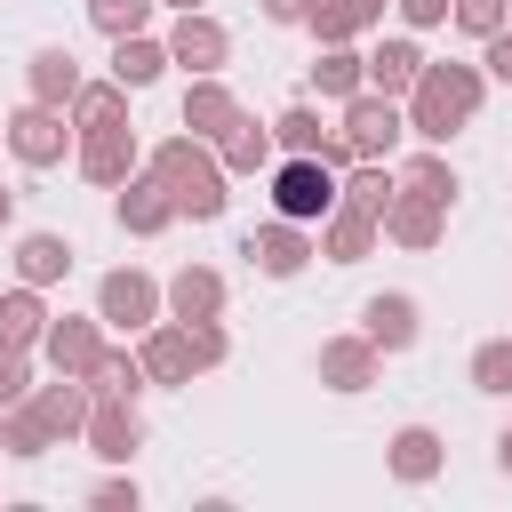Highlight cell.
Masks as SVG:
<instances>
[{
    "label": "cell",
    "mask_w": 512,
    "mask_h": 512,
    "mask_svg": "<svg viewBox=\"0 0 512 512\" xmlns=\"http://www.w3.org/2000/svg\"><path fill=\"white\" fill-rule=\"evenodd\" d=\"M168 56H176L184 80H192V72H224V64H232V32H224L208 8H176V24H168Z\"/></svg>",
    "instance_id": "10"
},
{
    "label": "cell",
    "mask_w": 512,
    "mask_h": 512,
    "mask_svg": "<svg viewBox=\"0 0 512 512\" xmlns=\"http://www.w3.org/2000/svg\"><path fill=\"white\" fill-rule=\"evenodd\" d=\"M480 72H488V88H512V24L480 40Z\"/></svg>",
    "instance_id": "42"
},
{
    "label": "cell",
    "mask_w": 512,
    "mask_h": 512,
    "mask_svg": "<svg viewBox=\"0 0 512 512\" xmlns=\"http://www.w3.org/2000/svg\"><path fill=\"white\" fill-rule=\"evenodd\" d=\"M144 168L176 192V216H192V224H216V216L232 208V168H224V160H216V144H208V136H192V128L160 136V144L144 152Z\"/></svg>",
    "instance_id": "2"
},
{
    "label": "cell",
    "mask_w": 512,
    "mask_h": 512,
    "mask_svg": "<svg viewBox=\"0 0 512 512\" xmlns=\"http://www.w3.org/2000/svg\"><path fill=\"white\" fill-rule=\"evenodd\" d=\"M96 320H104L112 336H144L152 320H168V280H152V272H136V264H112V272L96 280Z\"/></svg>",
    "instance_id": "4"
},
{
    "label": "cell",
    "mask_w": 512,
    "mask_h": 512,
    "mask_svg": "<svg viewBox=\"0 0 512 512\" xmlns=\"http://www.w3.org/2000/svg\"><path fill=\"white\" fill-rule=\"evenodd\" d=\"M160 8H208V0H160Z\"/></svg>",
    "instance_id": "47"
},
{
    "label": "cell",
    "mask_w": 512,
    "mask_h": 512,
    "mask_svg": "<svg viewBox=\"0 0 512 512\" xmlns=\"http://www.w3.org/2000/svg\"><path fill=\"white\" fill-rule=\"evenodd\" d=\"M272 144H280V152H312V160H320V152L336 144V128L320 120V104H288V112H272Z\"/></svg>",
    "instance_id": "35"
},
{
    "label": "cell",
    "mask_w": 512,
    "mask_h": 512,
    "mask_svg": "<svg viewBox=\"0 0 512 512\" xmlns=\"http://www.w3.org/2000/svg\"><path fill=\"white\" fill-rule=\"evenodd\" d=\"M152 16H160V0H88V24H96L104 40H120V32H152Z\"/></svg>",
    "instance_id": "37"
},
{
    "label": "cell",
    "mask_w": 512,
    "mask_h": 512,
    "mask_svg": "<svg viewBox=\"0 0 512 512\" xmlns=\"http://www.w3.org/2000/svg\"><path fill=\"white\" fill-rule=\"evenodd\" d=\"M496 472H504V480H512V424H504V432H496Z\"/></svg>",
    "instance_id": "45"
},
{
    "label": "cell",
    "mask_w": 512,
    "mask_h": 512,
    "mask_svg": "<svg viewBox=\"0 0 512 512\" xmlns=\"http://www.w3.org/2000/svg\"><path fill=\"white\" fill-rule=\"evenodd\" d=\"M16 400H32V352L0 344V408H16Z\"/></svg>",
    "instance_id": "41"
},
{
    "label": "cell",
    "mask_w": 512,
    "mask_h": 512,
    "mask_svg": "<svg viewBox=\"0 0 512 512\" xmlns=\"http://www.w3.org/2000/svg\"><path fill=\"white\" fill-rule=\"evenodd\" d=\"M336 136L352 144V160H392V152H400V136H408V104H400V96L360 88V96L336 112Z\"/></svg>",
    "instance_id": "6"
},
{
    "label": "cell",
    "mask_w": 512,
    "mask_h": 512,
    "mask_svg": "<svg viewBox=\"0 0 512 512\" xmlns=\"http://www.w3.org/2000/svg\"><path fill=\"white\" fill-rule=\"evenodd\" d=\"M136 352H144V376L168 384V392L200 376V368H192V336H184V320H152V328L136 336Z\"/></svg>",
    "instance_id": "21"
},
{
    "label": "cell",
    "mask_w": 512,
    "mask_h": 512,
    "mask_svg": "<svg viewBox=\"0 0 512 512\" xmlns=\"http://www.w3.org/2000/svg\"><path fill=\"white\" fill-rule=\"evenodd\" d=\"M392 192H400V168H392V160H352V168H344V208H360V216L384 224Z\"/></svg>",
    "instance_id": "30"
},
{
    "label": "cell",
    "mask_w": 512,
    "mask_h": 512,
    "mask_svg": "<svg viewBox=\"0 0 512 512\" xmlns=\"http://www.w3.org/2000/svg\"><path fill=\"white\" fill-rule=\"evenodd\" d=\"M8 224H16V192L0 184V232H8Z\"/></svg>",
    "instance_id": "46"
},
{
    "label": "cell",
    "mask_w": 512,
    "mask_h": 512,
    "mask_svg": "<svg viewBox=\"0 0 512 512\" xmlns=\"http://www.w3.org/2000/svg\"><path fill=\"white\" fill-rule=\"evenodd\" d=\"M384 8H392V0H312L304 32H312L320 48H336V40H368V32L384 24Z\"/></svg>",
    "instance_id": "25"
},
{
    "label": "cell",
    "mask_w": 512,
    "mask_h": 512,
    "mask_svg": "<svg viewBox=\"0 0 512 512\" xmlns=\"http://www.w3.org/2000/svg\"><path fill=\"white\" fill-rule=\"evenodd\" d=\"M408 104V136L416 144H456L472 120H480V104H488V72L480 64H456V56H424V72H416V88L400 96Z\"/></svg>",
    "instance_id": "1"
},
{
    "label": "cell",
    "mask_w": 512,
    "mask_h": 512,
    "mask_svg": "<svg viewBox=\"0 0 512 512\" xmlns=\"http://www.w3.org/2000/svg\"><path fill=\"white\" fill-rule=\"evenodd\" d=\"M224 304H232V280L216 264H184L168 280V320H224Z\"/></svg>",
    "instance_id": "20"
},
{
    "label": "cell",
    "mask_w": 512,
    "mask_h": 512,
    "mask_svg": "<svg viewBox=\"0 0 512 512\" xmlns=\"http://www.w3.org/2000/svg\"><path fill=\"white\" fill-rule=\"evenodd\" d=\"M88 504H96V512H144V488L128 480V464H112V472L88 488Z\"/></svg>",
    "instance_id": "39"
},
{
    "label": "cell",
    "mask_w": 512,
    "mask_h": 512,
    "mask_svg": "<svg viewBox=\"0 0 512 512\" xmlns=\"http://www.w3.org/2000/svg\"><path fill=\"white\" fill-rule=\"evenodd\" d=\"M184 336H192V368H200V376L232 360V336H224V320H184Z\"/></svg>",
    "instance_id": "38"
},
{
    "label": "cell",
    "mask_w": 512,
    "mask_h": 512,
    "mask_svg": "<svg viewBox=\"0 0 512 512\" xmlns=\"http://www.w3.org/2000/svg\"><path fill=\"white\" fill-rule=\"evenodd\" d=\"M464 376H472V392L512 400V336H480V344H472V360H464Z\"/></svg>",
    "instance_id": "36"
},
{
    "label": "cell",
    "mask_w": 512,
    "mask_h": 512,
    "mask_svg": "<svg viewBox=\"0 0 512 512\" xmlns=\"http://www.w3.org/2000/svg\"><path fill=\"white\" fill-rule=\"evenodd\" d=\"M392 8H400V24H408V32H440V24L456 16V0H392Z\"/></svg>",
    "instance_id": "43"
},
{
    "label": "cell",
    "mask_w": 512,
    "mask_h": 512,
    "mask_svg": "<svg viewBox=\"0 0 512 512\" xmlns=\"http://www.w3.org/2000/svg\"><path fill=\"white\" fill-rule=\"evenodd\" d=\"M216 160H224L232 176H272V160H280V144H272V120L240 112V120L216 136Z\"/></svg>",
    "instance_id": "24"
},
{
    "label": "cell",
    "mask_w": 512,
    "mask_h": 512,
    "mask_svg": "<svg viewBox=\"0 0 512 512\" xmlns=\"http://www.w3.org/2000/svg\"><path fill=\"white\" fill-rule=\"evenodd\" d=\"M360 336L392 360V352H408V344L424 336V304H416L408 288H384V296H368V304H360Z\"/></svg>",
    "instance_id": "13"
},
{
    "label": "cell",
    "mask_w": 512,
    "mask_h": 512,
    "mask_svg": "<svg viewBox=\"0 0 512 512\" xmlns=\"http://www.w3.org/2000/svg\"><path fill=\"white\" fill-rule=\"evenodd\" d=\"M80 440H88L96 464H136V448H144V408H136V400H96Z\"/></svg>",
    "instance_id": "14"
},
{
    "label": "cell",
    "mask_w": 512,
    "mask_h": 512,
    "mask_svg": "<svg viewBox=\"0 0 512 512\" xmlns=\"http://www.w3.org/2000/svg\"><path fill=\"white\" fill-rule=\"evenodd\" d=\"M240 256H248L264 280H296V272L320 256V232H312V224H296V216H272V224H256V232L240 240Z\"/></svg>",
    "instance_id": "7"
},
{
    "label": "cell",
    "mask_w": 512,
    "mask_h": 512,
    "mask_svg": "<svg viewBox=\"0 0 512 512\" xmlns=\"http://www.w3.org/2000/svg\"><path fill=\"white\" fill-rule=\"evenodd\" d=\"M168 64H176V56H168V32H120V40H112V80H120L128 96H144Z\"/></svg>",
    "instance_id": "22"
},
{
    "label": "cell",
    "mask_w": 512,
    "mask_h": 512,
    "mask_svg": "<svg viewBox=\"0 0 512 512\" xmlns=\"http://www.w3.org/2000/svg\"><path fill=\"white\" fill-rule=\"evenodd\" d=\"M360 88H368V56H360V40H336V48L312 56V96H320V104H352Z\"/></svg>",
    "instance_id": "26"
},
{
    "label": "cell",
    "mask_w": 512,
    "mask_h": 512,
    "mask_svg": "<svg viewBox=\"0 0 512 512\" xmlns=\"http://www.w3.org/2000/svg\"><path fill=\"white\" fill-rule=\"evenodd\" d=\"M48 448H56V432L40 424V408H32V400L0 408V456H16V464H40Z\"/></svg>",
    "instance_id": "34"
},
{
    "label": "cell",
    "mask_w": 512,
    "mask_h": 512,
    "mask_svg": "<svg viewBox=\"0 0 512 512\" xmlns=\"http://www.w3.org/2000/svg\"><path fill=\"white\" fill-rule=\"evenodd\" d=\"M400 184H408V192H424V200H440V208H456V192H464V176H456L448 144H416V152L400 160Z\"/></svg>",
    "instance_id": "28"
},
{
    "label": "cell",
    "mask_w": 512,
    "mask_h": 512,
    "mask_svg": "<svg viewBox=\"0 0 512 512\" xmlns=\"http://www.w3.org/2000/svg\"><path fill=\"white\" fill-rule=\"evenodd\" d=\"M0 128H8V160H24V168H56L64 152H80L72 112H64V104H40V96H24Z\"/></svg>",
    "instance_id": "5"
},
{
    "label": "cell",
    "mask_w": 512,
    "mask_h": 512,
    "mask_svg": "<svg viewBox=\"0 0 512 512\" xmlns=\"http://www.w3.org/2000/svg\"><path fill=\"white\" fill-rule=\"evenodd\" d=\"M72 128L80 136H96V128H128V88L104 72V80H88L80 96H72Z\"/></svg>",
    "instance_id": "33"
},
{
    "label": "cell",
    "mask_w": 512,
    "mask_h": 512,
    "mask_svg": "<svg viewBox=\"0 0 512 512\" xmlns=\"http://www.w3.org/2000/svg\"><path fill=\"white\" fill-rule=\"evenodd\" d=\"M384 240H392V248H416V256H424V248H440V240H448V208L400 184V192H392V208H384Z\"/></svg>",
    "instance_id": "17"
},
{
    "label": "cell",
    "mask_w": 512,
    "mask_h": 512,
    "mask_svg": "<svg viewBox=\"0 0 512 512\" xmlns=\"http://www.w3.org/2000/svg\"><path fill=\"white\" fill-rule=\"evenodd\" d=\"M64 272H72V240H64V232H24V240H16V280L56 288Z\"/></svg>",
    "instance_id": "31"
},
{
    "label": "cell",
    "mask_w": 512,
    "mask_h": 512,
    "mask_svg": "<svg viewBox=\"0 0 512 512\" xmlns=\"http://www.w3.org/2000/svg\"><path fill=\"white\" fill-rule=\"evenodd\" d=\"M144 352H128V344H104V360L88 368V392L96 400H144Z\"/></svg>",
    "instance_id": "32"
},
{
    "label": "cell",
    "mask_w": 512,
    "mask_h": 512,
    "mask_svg": "<svg viewBox=\"0 0 512 512\" xmlns=\"http://www.w3.org/2000/svg\"><path fill=\"white\" fill-rule=\"evenodd\" d=\"M32 408H40V424H48V432H56V448H64V440H80V432H88L96 392H88V376H48V384H32Z\"/></svg>",
    "instance_id": "18"
},
{
    "label": "cell",
    "mask_w": 512,
    "mask_h": 512,
    "mask_svg": "<svg viewBox=\"0 0 512 512\" xmlns=\"http://www.w3.org/2000/svg\"><path fill=\"white\" fill-rule=\"evenodd\" d=\"M456 32H472V40H488V32H504L512 24V0H456V16H448Z\"/></svg>",
    "instance_id": "40"
},
{
    "label": "cell",
    "mask_w": 512,
    "mask_h": 512,
    "mask_svg": "<svg viewBox=\"0 0 512 512\" xmlns=\"http://www.w3.org/2000/svg\"><path fill=\"white\" fill-rule=\"evenodd\" d=\"M312 376H320L328 392H344V400H352V392H368V384L384 376V352H376L360 328H352V336H320V352H312Z\"/></svg>",
    "instance_id": "11"
},
{
    "label": "cell",
    "mask_w": 512,
    "mask_h": 512,
    "mask_svg": "<svg viewBox=\"0 0 512 512\" xmlns=\"http://www.w3.org/2000/svg\"><path fill=\"white\" fill-rule=\"evenodd\" d=\"M416 72H424V48H416L408 32L368 48V88H376V96H408V88H416Z\"/></svg>",
    "instance_id": "29"
},
{
    "label": "cell",
    "mask_w": 512,
    "mask_h": 512,
    "mask_svg": "<svg viewBox=\"0 0 512 512\" xmlns=\"http://www.w3.org/2000/svg\"><path fill=\"white\" fill-rule=\"evenodd\" d=\"M0 152H8V128H0Z\"/></svg>",
    "instance_id": "48"
},
{
    "label": "cell",
    "mask_w": 512,
    "mask_h": 512,
    "mask_svg": "<svg viewBox=\"0 0 512 512\" xmlns=\"http://www.w3.org/2000/svg\"><path fill=\"white\" fill-rule=\"evenodd\" d=\"M376 248H384V224H376V216H360V208H344V200L320 216V256H328V264H368Z\"/></svg>",
    "instance_id": "19"
},
{
    "label": "cell",
    "mask_w": 512,
    "mask_h": 512,
    "mask_svg": "<svg viewBox=\"0 0 512 512\" xmlns=\"http://www.w3.org/2000/svg\"><path fill=\"white\" fill-rule=\"evenodd\" d=\"M264 8V24H304L312 16V0H256Z\"/></svg>",
    "instance_id": "44"
},
{
    "label": "cell",
    "mask_w": 512,
    "mask_h": 512,
    "mask_svg": "<svg viewBox=\"0 0 512 512\" xmlns=\"http://www.w3.org/2000/svg\"><path fill=\"white\" fill-rule=\"evenodd\" d=\"M344 200V176L312 152H280L272 160V216H296V224H320L328 208Z\"/></svg>",
    "instance_id": "3"
},
{
    "label": "cell",
    "mask_w": 512,
    "mask_h": 512,
    "mask_svg": "<svg viewBox=\"0 0 512 512\" xmlns=\"http://www.w3.org/2000/svg\"><path fill=\"white\" fill-rule=\"evenodd\" d=\"M48 296L32 288V280H16V288H0V344H16V352H40V336H48Z\"/></svg>",
    "instance_id": "27"
},
{
    "label": "cell",
    "mask_w": 512,
    "mask_h": 512,
    "mask_svg": "<svg viewBox=\"0 0 512 512\" xmlns=\"http://www.w3.org/2000/svg\"><path fill=\"white\" fill-rule=\"evenodd\" d=\"M104 344H112V328L96 312H56L40 336V360H48V376H88L104 360Z\"/></svg>",
    "instance_id": "9"
},
{
    "label": "cell",
    "mask_w": 512,
    "mask_h": 512,
    "mask_svg": "<svg viewBox=\"0 0 512 512\" xmlns=\"http://www.w3.org/2000/svg\"><path fill=\"white\" fill-rule=\"evenodd\" d=\"M232 120H240V96L224 88V72H192V80H184V104H176V128H192V136L216 144Z\"/></svg>",
    "instance_id": "16"
},
{
    "label": "cell",
    "mask_w": 512,
    "mask_h": 512,
    "mask_svg": "<svg viewBox=\"0 0 512 512\" xmlns=\"http://www.w3.org/2000/svg\"><path fill=\"white\" fill-rule=\"evenodd\" d=\"M112 224H120L128 240H160V232L184 224V216H176V192H168L152 168H136L128 184H112Z\"/></svg>",
    "instance_id": "8"
},
{
    "label": "cell",
    "mask_w": 512,
    "mask_h": 512,
    "mask_svg": "<svg viewBox=\"0 0 512 512\" xmlns=\"http://www.w3.org/2000/svg\"><path fill=\"white\" fill-rule=\"evenodd\" d=\"M80 176L96 184V192H112V184H128L136 168H144V144H136V120L128 128H96V136H80Z\"/></svg>",
    "instance_id": "12"
},
{
    "label": "cell",
    "mask_w": 512,
    "mask_h": 512,
    "mask_svg": "<svg viewBox=\"0 0 512 512\" xmlns=\"http://www.w3.org/2000/svg\"><path fill=\"white\" fill-rule=\"evenodd\" d=\"M440 464H448V440H440L432 424H400V432L384 440V472H392L400 488H432Z\"/></svg>",
    "instance_id": "15"
},
{
    "label": "cell",
    "mask_w": 512,
    "mask_h": 512,
    "mask_svg": "<svg viewBox=\"0 0 512 512\" xmlns=\"http://www.w3.org/2000/svg\"><path fill=\"white\" fill-rule=\"evenodd\" d=\"M88 88V72H80V56L72 48H32V64H24V96H40V104H64L72 112V96Z\"/></svg>",
    "instance_id": "23"
}]
</instances>
